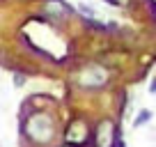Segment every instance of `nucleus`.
Wrapping results in <instances>:
<instances>
[{
    "label": "nucleus",
    "mask_w": 156,
    "mask_h": 147,
    "mask_svg": "<svg viewBox=\"0 0 156 147\" xmlns=\"http://www.w3.org/2000/svg\"><path fill=\"white\" fill-rule=\"evenodd\" d=\"M78 9L83 12V14H87V16H94V12L90 9V7H85V5H80V7H78Z\"/></svg>",
    "instance_id": "7"
},
{
    "label": "nucleus",
    "mask_w": 156,
    "mask_h": 147,
    "mask_svg": "<svg viewBox=\"0 0 156 147\" xmlns=\"http://www.w3.org/2000/svg\"><path fill=\"white\" fill-rule=\"evenodd\" d=\"M60 147H73V145H67V142H64V145H60Z\"/></svg>",
    "instance_id": "9"
},
{
    "label": "nucleus",
    "mask_w": 156,
    "mask_h": 147,
    "mask_svg": "<svg viewBox=\"0 0 156 147\" xmlns=\"http://www.w3.org/2000/svg\"><path fill=\"white\" fill-rule=\"evenodd\" d=\"M71 12V7L64 2V0H46L44 2V14L51 21H64Z\"/></svg>",
    "instance_id": "5"
},
{
    "label": "nucleus",
    "mask_w": 156,
    "mask_h": 147,
    "mask_svg": "<svg viewBox=\"0 0 156 147\" xmlns=\"http://www.w3.org/2000/svg\"><path fill=\"white\" fill-rule=\"evenodd\" d=\"M90 140V127L83 117H76L69 122V127L64 129V142L73 147H80Z\"/></svg>",
    "instance_id": "4"
},
{
    "label": "nucleus",
    "mask_w": 156,
    "mask_h": 147,
    "mask_svg": "<svg viewBox=\"0 0 156 147\" xmlns=\"http://www.w3.org/2000/svg\"><path fill=\"white\" fill-rule=\"evenodd\" d=\"M151 120V110H142L140 115L136 117V122H133V127H140V124H145V122H149Z\"/></svg>",
    "instance_id": "6"
},
{
    "label": "nucleus",
    "mask_w": 156,
    "mask_h": 147,
    "mask_svg": "<svg viewBox=\"0 0 156 147\" xmlns=\"http://www.w3.org/2000/svg\"><path fill=\"white\" fill-rule=\"evenodd\" d=\"M92 140H94V147H117V124L112 122L110 117H103L97 122L94 127V133H92Z\"/></svg>",
    "instance_id": "3"
},
{
    "label": "nucleus",
    "mask_w": 156,
    "mask_h": 147,
    "mask_svg": "<svg viewBox=\"0 0 156 147\" xmlns=\"http://www.w3.org/2000/svg\"><path fill=\"white\" fill-rule=\"evenodd\" d=\"M108 81H110V71L99 62L85 64L76 74V83H78V88H83V90H101L108 85Z\"/></svg>",
    "instance_id": "2"
},
{
    "label": "nucleus",
    "mask_w": 156,
    "mask_h": 147,
    "mask_svg": "<svg viewBox=\"0 0 156 147\" xmlns=\"http://www.w3.org/2000/svg\"><path fill=\"white\" fill-rule=\"evenodd\" d=\"M23 136L28 138L32 145L37 147H46L55 140L58 136V122L51 113H44V110H34L25 117L23 122Z\"/></svg>",
    "instance_id": "1"
},
{
    "label": "nucleus",
    "mask_w": 156,
    "mask_h": 147,
    "mask_svg": "<svg viewBox=\"0 0 156 147\" xmlns=\"http://www.w3.org/2000/svg\"><path fill=\"white\" fill-rule=\"evenodd\" d=\"M149 92H151V94H156V78L151 81V85H149Z\"/></svg>",
    "instance_id": "8"
}]
</instances>
